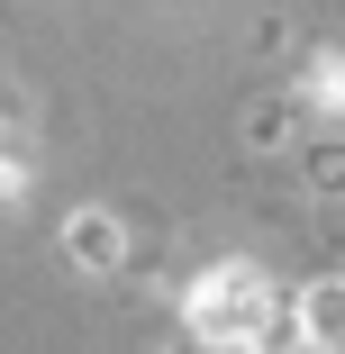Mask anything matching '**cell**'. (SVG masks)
<instances>
[{
  "label": "cell",
  "instance_id": "277c9868",
  "mask_svg": "<svg viewBox=\"0 0 345 354\" xmlns=\"http://www.w3.org/2000/svg\"><path fill=\"white\" fill-rule=\"evenodd\" d=\"M173 354H245V345H209V336H182Z\"/></svg>",
  "mask_w": 345,
  "mask_h": 354
},
{
  "label": "cell",
  "instance_id": "6da1fadb",
  "mask_svg": "<svg viewBox=\"0 0 345 354\" xmlns=\"http://www.w3.org/2000/svg\"><path fill=\"white\" fill-rule=\"evenodd\" d=\"M272 318V291H263V272L245 263H218V272H200L191 281V336H209V345H254Z\"/></svg>",
  "mask_w": 345,
  "mask_h": 354
},
{
  "label": "cell",
  "instance_id": "3957f363",
  "mask_svg": "<svg viewBox=\"0 0 345 354\" xmlns=\"http://www.w3.org/2000/svg\"><path fill=\"white\" fill-rule=\"evenodd\" d=\"M64 254H73V272H118V218L109 209H82L64 227Z\"/></svg>",
  "mask_w": 345,
  "mask_h": 354
},
{
  "label": "cell",
  "instance_id": "7a4b0ae2",
  "mask_svg": "<svg viewBox=\"0 0 345 354\" xmlns=\"http://www.w3.org/2000/svg\"><path fill=\"white\" fill-rule=\"evenodd\" d=\"M291 327H300L318 354H345V281H309L300 309H291Z\"/></svg>",
  "mask_w": 345,
  "mask_h": 354
}]
</instances>
